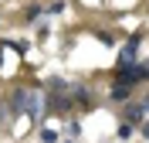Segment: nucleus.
Listing matches in <instances>:
<instances>
[{
	"label": "nucleus",
	"instance_id": "nucleus-1",
	"mask_svg": "<svg viewBox=\"0 0 149 143\" xmlns=\"http://www.w3.org/2000/svg\"><path fill=\"white\" fill-rule=\"evenodd\" d=\"M129 123H142V106H129Z\"/></svg>",
	"mask_w": 149,
	"mask_h": 143
},
{
	"label": "nucleus",
	"instance_id": "nucleus-2",
	"mask_svg": "<svg viewBox=\"0 0 149 143\" xmlns=\"http://www.w3.org/2000/svg\"><path fill=\"white\" fill-rule=\"evenodd\" d=\"M41 140H44V143H58V133H54V130H44V133H41Z\"/></svg>",
	"mask_w": 149,
	"mask_h": 143
},
{
	"label": "nucleus",
	"instance_id": "nucleus-3",
	"mask_svg": "<svg viewBox=\"0 0 149 143\" xmlns=\"http://www.w3.org/2000/svg\"><path fill=\"white\" fill-rule=\"evenodd\" d=\"M61 7H65V4H61V0H54V4H47L44 10H47V14H58V10H61Z\"/></svg>",
	"mask_w": 149,
	"mask_h": 143
},
{
	"label": "nucleus",
	"instance_id": "nucleus-4",
	"mask_svg": "<svg viewBox=\"0 0 149 143\" xmlns=\"http://www.w3.org/2000/svg\"><path fill=\"white\" fill-rule=\"evenodd\" d=\"M142 133H146V140H149V123H146V126H142Z\"/></svg>",
	"mask_w": 149,
	"mask_h": 143
}]
</instances>
